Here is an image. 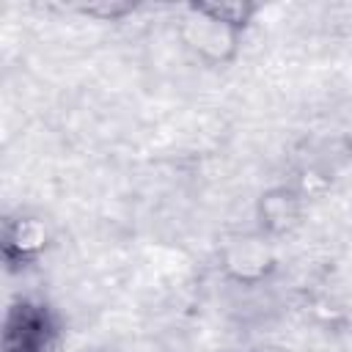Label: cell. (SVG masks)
Here are the masks:
<instances>
[{"instance_id": "cell-2", "label": "cell", "mask_w": 352, "mask_h": 352, "mask_svg": "<svg viewBox=\"0 0 352 352\" xmlns=\"http://www.w3.org/2000/svg\"><path fill=\"white\" fill-rule=\"evenodd\" d=\"M182 36H184V44L201 60H206L212 66H220V63L231 60L236 47H239V38H242L239 33L228 30L226 25H217L209 16L198 14L192 6H187V19H184Z\"/></svg>"}, {"instance_id": "cell-6", "label": "cell", "mask_w": 352, "mask_h": 352, "mask_svg": "<svg viewBox=\"0 0 352 352\" xmlns=\"http://www.w3.org/2000/svg\"><path fill=\"white\" fill-rule=\"evenodd\" d=\"M82 11H85L88 16H99V19L116 22V19L126 16V14H132L135 6H129V3H96V6H82Z\"/></svg>"}, {"instance_id": "cell-4", "label": "cell", "mask_w": 352, "mask_h": 352, "mask_svg": "<svg viewBox=\"0 0 352 352\" xmlns=\"http://www.w3.org/2000/svg\"><path fill=\"white\" fill-rule=\"evenodd\" d=\"M198 14L209 16L212 22L217 25H226L228 30L234 33H245L253 22V16L258 14V6L256 3H248V0H223V3H190Z\"/></svg>"}, {"instance_id": "cell-5", "label": "cell", "mask_w": 352, "mask_h": 352, "mask_svg": "<svg viewBox=\"0 0 352 352\" xmlns=\"http://www.w3.org/2000/svg\"><path fill=\"white\" fill-rule=\"evenodd\" d=\"M294 214H297V201H294V195L286 192V190L270 192V195L261 201V223H264L270 231L286 228V223H292Z\"/></svg>"}, {"instance_id": "cell-3", "label": "cell", "mask_w": 352, "mask_h": 352, "mask_svg": "<svg viewBox=\"0 0 352 352\" xmlns=\"http://www.w3.org/2000/svg\"><path fill=\"white\" fill-rule=\"evenodd\" d=\"M44 248H47V231H44L41 220L28 217V214L6 217L0 250H3V261L11 272L36 264L41 258Z\"/></svg>"}, {"instance_id": "cell-1", "label": "cell", "mask_w": 352, "mask_h": 352, "mask_svg": "<svg viewBox=\"0 0 352 352\" xmlns=\"http://www.w3.org/2000/svg\"><path fill=\"white\" fill-rule=\"evenodd\" d=\"M60 324L55 311L36 297H16L3 319V352H55Z\"/></svg>"}]
</instances>
